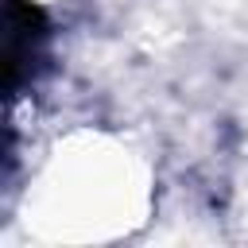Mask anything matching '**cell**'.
<instances>
[{
	"instance_id": "6da1fadb",
	"label": "cell",
	"mask_w": 248,
	"mask_h": 248,
	"mask_svg": "<svg viewBox=\"0 0 248 248\" xmlns=\"http://www.w3.org/2000/svg\"><path fill=\"white\" fill-rule=\"evenodd\" d=\"M19 4H46V0H19Z\"/></svg>"
}]
</instances>
